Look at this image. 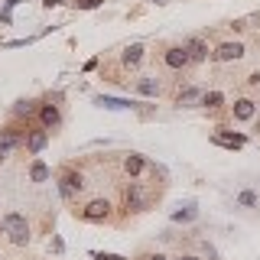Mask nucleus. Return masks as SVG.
<instances>
[{
    "label": "nucleus",
    "instance_id": "8",
    "mask_svg": "<svg viewBox=\"0 0 260 260\" xmlns=\"http://www.w3.org/2000/svg\"><path fill=\"white\" fill-rule=\"evenodd\" d=\"M46 143H49L46 130H30V134H26V150H30V153H39Z\"/></svg>",
    "mask_w": 260,
    "mask_h": 260
},
{
    "label": "nucleus",
    "instance_id": "26",
    "mask_svg": "<svg viewBox=\"0 0 260 260\" xmlns=\"http://www.w3.org/2000/svg\"><path fill=\"white\" fill-rule=\"evenodd\" d=\"M179 260H198V257H179Z\"/></svg>",
    "mask_w": 260,
    "mask_h": 260
},
{
    "label": "nucleus",
    "instance_id": "1",
    "mask_svg": "<svg viewBox=\"0 0 260 260\" xmlns=\"http://www.w3.org/2000/svg\"><path fill=\"white\" fill-rule=\"evenodd\" d=\"M3 231H7V237L13 241V244H20V247L30 241V224H26L23 215H16V212L3 218Z\"/></svg>",
    "mask_w": 260,
    "mask_h": 260
},
{
    "label": "nucleus",
    "instance_id": "2",
    "mask_svg": "<svg viewBox=\"0 0 260 260\" xmlns=\"http://www.w3.org/2000/svg\"><path fill=\"white\" fill-rule=\"evenodd\" d=\"M81 186H85V182H81L78 173H65L62 179H59V192H62V198H75L81 192Z\"/></svg>",
    "mask_w": 260,
    "mask_h": 260
},
{
    "label": "nucleus",
    "instance_id": "5",
    "mask_svg": "<svg viewBox=\"0 0 260 260\" xmlns=\"http://www.w3.org/2000/svg\"><path fill=\"white\" fill-rule=\"evenodd\" d=\"M124 205H127V212H140V208L147 205V195H143L140 186H130V189H124Z\"/></svg>",
    "mask_w": 260,
    "mask_h": 260
},
{
    "label": "nucleus",
    "instance_id": "19",
    "mask_svg": "<svg viewBox=\"0 0 260 260\" xmlns=\"http://www.w3.org/2000/svg\"><path fill=\"white\" fill-rule=\"evenodd\" d=\"M16 114H20V117H23V114H26V117H30V114H33V111H36V104H33V101H16Z\"/></svg>",
    "mask_w": 260,
    "mask_h": 260
},
{
    "label": "nucleus",
    "instance_id": "9",
    "mask_svg": "<svg viewBox=\"0 0 260 260\" xmlns=\"http://www.w3.org/2000/svg\"><path fill=\"white\" fill-rule=\"evenodd\" d=\"M166 65H169V69H182V65H189V52H186V49H166Z\"/></svg>",
    "mask_w": 260,
    "mask_h": 260
},
{
    "label": "nucleus",
    "instance_id": "22",
    "mask_svg": "<svg viewBox=\"0 0 260 260\" xmlns=\"http://www.w3.org/2000/svg\"><path fill=\"white\" fill-rule=\"evenodd\" d=\"M237 202H241V205H257V195H254V192H241V198H237Z\"/></svg>",
    "mask_w": 260,
    "mask_h": 260
},
{
    "label": "nucleus",
    "instance_id": "10",
    "mask_svg": "<svg viewBox=\"0 0 260 260\" xmlns=\"http://www.w3.org/2000/svg\"><path fill=\"white\" fill-rule=\"evenodd\" d=\"M254 114H257V108H254V101H247V98H241V101H234V117H237V120H251Z\"/></svg>",
    "mask_w": 260,
    "mask_h": 260
},
{
    "label": "nucleus",
    "instance_id": "3",
    "mask_svg": "<svg viewBox=\"0 0 260 260\" xmlns=\"http://www.w3.org/2000/svg\"><path fill=\"white\" fill-rule=\"evenodd\" d=\"M81 215H85L88 221H104V218L111 215L108 198H95V202H88V205H85V212H81Z\"/></svg>",
    "mask_w": 260,
    "mask_h": 260
},
{
    "label": "nucleus",
    "instance_id": "7",
    "mask_svg": "<svg viewBox=\"0 0 260 260\" xmlns=\"http://www.w3.org/2000/svg\"><path fill=\"white\" fill-rule=\"evenodd\" d=\"M212 140L218 143V147H228V150H241V147L247 143V137L244 134H215Z\"/></svg>",
    "mask_w": 260,
    "mask_h": 260
},
{
    "label": "nucleus",
    "instance_id": "14",
    "mask_svg": "<svg viewBox=\"0 0 260 260\" xmlns=\"http://www.w3.org/2000/svg\"><path fill=\"white\" fill-rule=\"evenodd\" d=\"M202 91H198V88H186V91H182L179 98H176V104H179V108H186V104H192V101H202Z\"/></svg>",
    "mask_w": 260,
    "mask_h": 260
},
{
    "label": "nucleus",
    "instance_id": "17",
    "mask_svg": "<svg viewBox=\"0 0 260 260\" xmlns=\"http://www.w3.org/2000/svg\"><path fill=\"white\" fill-rule=\"evenodd\" d=\"M137 91H140V95H156L159 85L153 78H140V81H137Z\"/></svg>",
    "mask_w": 260,
    "mask_h": 260
},
{
    "label": "nucleus",
    "instance_id": "25",
    "mask_svg": "<svg viewBox=\"0 0 260 260\" xmlns=\"http://www.w3.org/2000/svg\"><path fill=\"white\" fill-rule=\"evenodd\" d=\"M150 260H166V257H159V254H156V257H150Z\"/></svg>",
    "mask_w": 260,
    "mask_h": 260
},
{
    "label": "nucleus",
    "instance_id": "23",
    "mask_svg": "<svg viewBox=\"0 0 260 260\" xmlns=\"http://www.w3.org/2000/svg\"><path fill=\"white\" fill-rule=\"evenodd\" d=\"M104 0H78V7L81 10H95V7H101Z\"/></svg>",
    "mask_w": 260,
    "mask_h": 260
},
{
    "label": "nucleus",
    "instance_id": "20",
    "mask_svg": "<svg viewBox=\"0 0 260 260\" xmlns=\"http://www.w3.org/2000/svg\"><path fill=\"white\" fill-rule=\"evenodd\" d=\"M91 257L95 260H127V257H120V254H108V251H91Z\"/></svg>",
    "mask_w": 260,
    "mask_h": 260
},
{
    "label": "nucleus",
    "instance_id": "15",
    "mask_svg": "<svg viewBox=\"0 0 260 260\" xmlns=\"http://www.w3.org/2000/svg\"><path fill=\"white\" fill-rule=\"evenodd\" d=\"M30 179L33 182H46L49 179V166L46 163H33L30 166Z\"/></svg>",
    "mask_w": 260,
    "mask_h": 260
},
{
    "label": "nucleus",
    "instance_id": "27",
    "mask_svg": "<svg viewBox=\"0 0 260 260\" xmlns=\"http://www.w3.org/2000/svg\"><path fill=\"white\" fill-rule=\"evenodd\" d=\"M257 134H260V124H257Z\"/></svg>",
    "mask_w": 260,
    "mask_h": 260
},
{
    "label": "nucleus",
    "instance_id": "16",
    "mask_svg": "<svg viewBox=\"0 0 260 260\" xmlns=\"http://www.w3.org/2000/svg\"><path fill=\"white\" fill-rule=\"evenodd\" d=\"M124 169H127L130 176H137V173L143 169V156H137V153H130V156L124 159Z\"/></svg>",
    "mask_w": 260,
    "mask_h": 260
},
{
    "label": "nucleus",
    "instance_id": "12",
    "mask_svg": "<svg viewBox=\"0 0 260 260\" xmlns=\"http://www.w3.org/2000/svg\"><path fill=\"white\" fill-rule=\"evenodd\" d=\"M39 120H42V127H55L59 124V111H55V104H42L39 108Z\"/></svg>",
    "mask_w": 260,
    "mask_h": 260
},
{
    "label": "nucleus",
    "instance_id": "18",
    "mask_svg": "<svg viewBox=\"0 0 260 260\" xmlns=\"http://www.w3.org/2000/svg\"><path fill=\"white\" fill-rule=\"evenodd\" d=\"M221 101H224V98H221V91H208V95L202 98V104H205V108H221Z\"/></svg>",
    "mask_w": 260,
    "mask_h": 260
},
{
    "label": "nucleus",
    "instance_id": "6",
    "mask_svg": "<svg viewBox=\"0 0 260 260\" xmlns=\"http://www.w3.org/2000/svg\"><path fill=\"white\" fill-rule=\"evenodd\" d=\"M182 49L189 52V62H202V59L208 55V46H205L202 39H198V36H192V39H186V42H182Z\"/></svg>",
    "mask_w": 260,
    "mask_h": 260
},
{
    "label": "nucleus",
    "instance_id": "21",
    "mask_svg": "<svg viewBox=\"0 0 260 260\" xmlns=\"http://www.w3.org/2000/svg\"><path fill=\"white\" fill-rule=\"evenodd\" d=\"M173 218H176V221H189V218H195V208H192V205H189V208H182V212H176Z\"/></svg>",
    "mask_w": 260,
    "mask_h": 260
},
{
    "label": "nucleus",
    "instance_id": "11",
    "mask_svg": "<svg viewBox=\"0 0 260 260\" xmlns=\"http://www.w3.org/2000/svg\"><path fill=\"white\" fill-rule=\"evenodd\" d=\"M95 104H98V108H108V111H127V108H134V104L124 101V98H108V95H101Z\"/></svg>",
    "mask_w": 260,
    "mask_h": 260
},
{
    "label": "nucleus",
    "instance_id": "13",
    "mask_svg": "<svg viewBox=\"0 0 260 260\" xmlns=\"http://www.w3.org/2000/svg\"><path fill=\"white\" fill-rule=\"evenodd\" d=\"M140 59H143V46H140V42H134V46L124 49V65H137Z\"/></svg>",
    "mask_w": 260,
    "mask_h": 260
},
{
    "label": "nucleus",
    "instance_id": "4",
    "mask_svg": "<svg viewBox=\"0 0 260 260\" xmlns=\"http://www.w3.org/2000/svg\"><path fill=\"white\" fill-rule=\"evenodd\" d=\"M241 55H244V46H241V42H221V46L215 49V59H218V62H234Z\"/></svg>",
    "mask_w": 260,
    "mask_h": 260
},
{
    "label": "nucleus",
    "instance_id": "24",
    "mask_svg": "<svg viewBox=\"0 0 260 260\" xmlns=\"http://www.w3.org/2000/svg\"><path fill=\"white\" fill-rule=\"evenodd\" d=\"M42 3H46V7L52 10V7H59V3H62V0H42Z\"/></svg>",
    "mask_w": 260,
    "mask_h": 260
}]
</instances>
